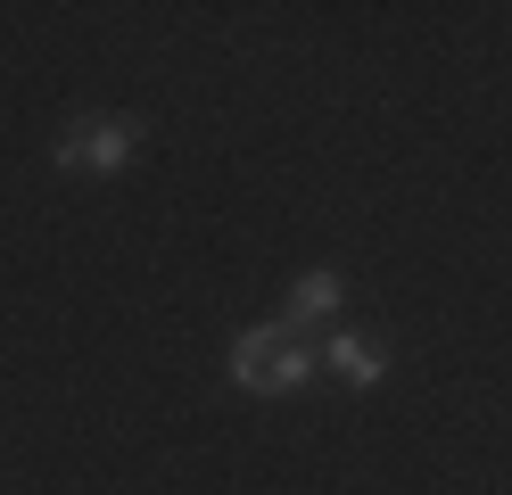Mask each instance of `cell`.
I'll use <instances>...</instances> for the list:
<instances>
[{
	"label": "cell",
	"instance_id": "277c9868",
	"mask_svg": "<svg viewBox=\"0 0 512 495\" xmlns=\"http://www.w3.org/2000/svg\"><path fill=\"white\" fill-rule=\"evenodd\" d=\"M323 363L347 388H372V380H389V339H372V330H323Z\"/></svg>",
	"mask_w": 512,
	"mask_h": 495
},
{
	"label": "cell",
	"instance_id": "3957f363",
	"mask_svg": "<svg viewBox=\"0 0 512 495\" xmlns=\"http://www.w3.org/2000/svg\"><path fill=\"white\" fill-rule=\"evenodd\" d=\"M339 297H347V281L331 273V264H314V273L290 281V306H281V322H290L298 339H323V322L339 314Z\"/></svg>",
	"mask_w": 512,
	"mask_h": 495
},
{
	"label": "cell",
	"instance_id": "7a4b0ae2",
	"mask_svg": "<svg viewBox=\"0 0 512 495\" xmlns=\"http://www.w3.org/2000/svg\"><path fill=\"white\" fill-rule=\"evenodd\" d=\"M133 157H141V116H83L50 149L58 174H124Z\"/></svg>",
	"mask_w": 512,
	"mask_h": 495
},
{
	"label": "cell",
	"instance_id": "6da1fadb",
	"mask_svg": "<svg viewBox=\"0 0 512 495\" xmlns=\"http://www.w3.org/2000/svg\"><path fill=\"white\" fill-rule=\"evenodd\" d=\"M314 363H323V339H298L290 322H248L232 339V380L256 388V396H290L298 380H314Z\"/></svg>",
	"mask_w": 512,
	"mask_h": 495
}]
</instances>
